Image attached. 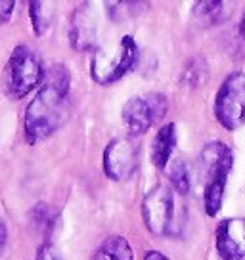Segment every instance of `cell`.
Masks as SVG:
<instances>
[{"instance_id":"cell-9","label":"cell","mask_w":245,"mask_h":260,"mask_svg":"<svg viewBox=\"0 0 245 260\" xmlns=\"http://www.w3.org/2000/svg\"><path fill=\"white\" fill-rule=\"evenodd\" d=\"M215 247L221 260H245V218L221 220L215 230Z\"/></svg>"},{"instance_id":"cell-4","label":"cell","mask_w":245,"mask_h":260,"mask_svg":"<svg viewBox=\"0 0 245 260\" xmlns=\"http://www.w3.org/2000/svg\"><path fill=\"white\" fill-rule=\"evenodd\" d=\"M142 220L154 236H178L182 226L178 195L169 184H157L146 193L142 201Z\"/></svg>"},{"instance_id":"cell-3","label":"cell","mask_w":245,"mask_h":260,"mask_svg":"<svg viewBox=\"0 0 245 260\" xmlns=\"http://www.w3.org/2000/svg\"><path fill=\"white\" fill-rule=\"evenodd\" d=\"M138 44L131 35L121 37L113 44L96 46L90 57V77L100 86H109L131 73L138 63Z\"/></svg>"},{"instance_id":"cell-19","label":"cell","mask_w":245,"mask_h":260,"mask_svg":"<svg viewBox=\"0 0 245 260\" xmlns=\"http://www.w3.org/2000/svg\"><path fill=\"white\" fill-rule=\"evenodd\" d=\"M6 245H8V228L4 224V220L0 218V256L6 249Z\"/></svg>"},{"instance_id":"cell-20","label":"cell","mask_w":245,"mask_h":260,"mask_svg":"<svg viewBox=\"0 0 245 260\" xmlns=\"http://www.w3.org/2000/svg\"><path fill=\"white\" fill-rule=\"evenodd\" d=\"M144 260H169L167 256H165L163 252H159V251H146L144 252Z\"/></svg>"},{"instance_id":"cell-1","label":"cell","mask_w":245,"mask_h":260,"mask_svg":"<svg viewBox=\"0 0 245 260\" xmlns=\"http://www.w3.org/2000/svg\"><path fill=\"white\" fill-rule=\"evenodd\" d=\"M71 106V73L57 63L44 73L41 86L25 109L23 132L27 144H39L50 138L69 119Z\"/></svg>"},{"instance_id":"cell-16","label":"cell","mask_w":245,"mask_h":260,"mask_svg":"<svg viewBox=\"0 0 245 260\" xmlns=\"http://www.w3.org/2000/svg\"><path fill=\"white\" fill-rule=\"evenodd\" d=\"M224 12V2H197L194 6V14L207 23H219Z\"/></svg>"},{"instance_id":"cell-14","label":"cell","mask_w":245,"mask_h":260,"mask_svg":"<svg viewBox=\"0 0 245 260\" xmlns=\"http://www.w3.org/2000/svg\"><path fill=\"white\" fill-rule=\"evenodd\" d=\"M29 16H31V25H33V32L37 37H41L50 29L52 19H54V10L52 4L48 2H29Z\"/></svg>"},{"instance_id":"cell-15","label":"cell","mask_w":245,"mask_h":260,"mask_svg":"<svg viewBox=\"0 0 245 260\" xmlns=\"http://www.w3.org/2000/svg\"><path fill=\"white\" fill-rule=\"evenodd\" d=\"M169 186L174 189L176 195H186L192 189V171L186 161H174L169 171Z\"/></svg>"},{"instance_id":"cell-21","label":"cell","mask_w":245,"mask_h":260,"mask_svg":"<svg viewBox=\"0 0 245 260\" xmlns=\"http://www.w3.org/2000/svg\"><path fill=\"white\" fill-rule=\"evenodd\" d=\"M239 37L245 41V14H243V17H241V23H239Z\"/></svg>"},{"instance_id":"cell-5","label":"cell","mask_w":245,"mask_h":260,"mask_svg":"<svg viewBox=\"0 0 245 260\" xmlns=\"http://www.w3.org/2000/svg\"><path fill=\"white\" fill-rule=\"evenodd\" d=\"M44 65L41 57L29 46L19 44L12 50L8 63L4 67V92L12 100H23L35 88L41 86L44 79Z\"/></svg>"},{"instance_id":"cell-11","label":"cell","mask_w":245,"mask_h":260,"mask_svg":"<svg viewBox=\"0 0 245 260\" xmlns=\"http://www.w3.org/2000/svg\"><path fill=\"white\" fill-rule=\"evenodd\" d=\"M178 144V136H176V124L174 122H167L161 128L157 130L151 142V162L159 171H165L169 161L172 159V153Z\"/></svg>"},{"instance_id":"cell-18","label":"cell","mask_w":245,"mask_h":260,"mask_svg":"<svg viewBox=\"0 0 245 260\" xmlns=\"http://www.w3.org/2000/svg\"><path fill=\"white\" fill-rule=\"evenodd\" d=\"M14 8H16V2L14 0H0V27L6 25L12 19Z\"/></svg>"},{"instance_id":"cell-10","label":"cell","mask_w":245,"mask_h":260,"mask_svg":"<svg viewBox=\"0 0 245 260\" xmlns=\"http://www.w3.org/2000/svg\"><path fill=\"white\" fill-rule=\"evenodd\" d=\"M96 35H98V27H96V19L90 10V4H82L73 12L71 16V25H69V42L75 50L79 52H86L98 46L96 42Z\"/></svg>"},{"instance_id":"cell-7","label":"cell","mask_w":245,"mask_h":260,"mask_svg":"<svg viewBox=\"0 0 245 260\" xmlns=\"http://www.w3.org/2000/svg\"><path fill=\"white\" fill-rule=\"evenodd\" d=\"M169 100L165 94L151 92L146 96H132L125 102L121 111L122 122L132 136H142L154 126L157 119L167 115Z\"/></svg>"},{"instance_id":"cell-17","label":"cell","mask_w":245,"mask_h":260,"mask_svg":"<svg viewBox=\"0 0 245 260\" xmlns=\"http://www.w3.org/2000/svg\"><path fill=\"white\" fill-rule=\"evenodd\" d=\"M37 260H62V256L57 254L56 247L46 241V243H41V247L37 249Z\"/></svg>"},{"instance_id":"cell-12","label":"cell","mask_w":245,"mask_h":260,"mask_svg":"<svg viewBox=\"0 0 245 260\" xmlns=\"http://www.w3.org/2000/svg\"><path fill=\"white\" fill-rule=\"evenodd\" d=\"M92 260H134V251L127 237L109 236L94 249Z\"/></svg>"},{"instance_id":"cell-8","label":"cell","mask_w":245,"mask_h":260,"mask_svg":"<svg viewBox=\"0 0 245 260\" xmlns=\"http://www.w3.org/2000/svg\"><path fill=\"white\" fill-rule=\"evenodd\" d=\"M140 162L138 146L127 136L113 138L104 149L102 165L104 172L109 180L113 182H127L134 176Z\"/></svg>"},{"instance_id":"cell-2","label":"cell","mask_w":245,"mask_h":260,"mask_svg":"<svg viewBox=\"0 0 245 260\" xmlns=\"http://www.w3.org/2000/svg\"><path fill=\"white\" fill-rule=\"evenodd\" d=\"M199 178L203 186L205 214L215 218L222 209L228 176L234 167V153L228 144L212 140L205 144L199 153Z\"/></svg>"},{"instance_id":"cell-13","label":"cell","mask_w":245,"mask_h":260,"mask_svg":"<svg viewBox=\"0 0 245 260\" xmlns=\"http://www.w3.org/2000/svg\"><path fill=\"white\" fill-rule=\"evenodd\" d=\"M29 222L37 230V234H41L44 237L42 243H46L52 239V234L56 232L59 218H57V212L54 211V207H50L48 203H37L29 212Z\"/></svg>"},{"instance_id":"cell-6","label":"cell","mask_w":245,"mask_h":260,"mask_svg":"<svg viewBox=\"0 0 245 260\" xmlns=\"http://www.w3.org/2000/svg\"><path fill=\"white\" fill-rule=\"evenodd\" d=\"M215 119L224 130L236 132L245 124V71H232L221 82L212 104Z\"/></svg>"}]
</instances>
